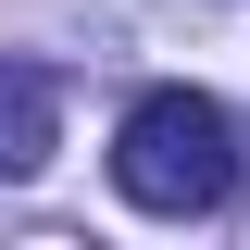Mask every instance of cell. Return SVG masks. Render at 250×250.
Masks as SVG:
<instances>
[{
    "label": "cell",
    "instance_id": "cell-1",
    "mask_svg": "<svg viewBox=\"0 0 250 250\" xmlns=\"http://www.w3.org/2000/svg\"><path fill=\"white\" fill-rule=\"evenodd\" d=\"M238 175H250V138H238V113H225L213 88H138V100H125V125H113V188L138 200V213H163V225L225 213Z\"/></svg>",
    "mask_w": 250,
    "mask_h": 250
},
{
    "label": "cell",
    "instance_id": "cell-2",
    "mask_svg": "<svg viewBox=\"0 0 250 250\" xmlns=\"http://www.w3.org/2000/svg\"><path fill=\"white\" fill-rule=\"evenodd\" d=\"M62 150V88L50 62H0V175H38Z\"/></svg>",
    "mask_w": 250,
    "mask_h": 250
}]
</instances>
